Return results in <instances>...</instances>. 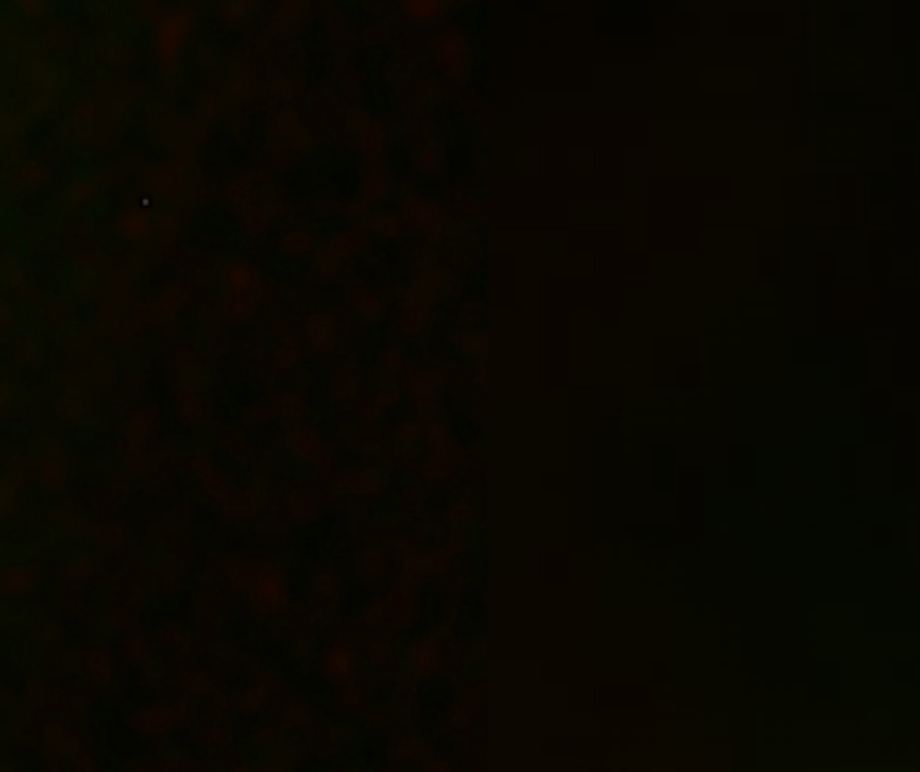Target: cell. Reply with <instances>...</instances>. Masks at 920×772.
Wrapping results in <instances>:
<instances>
[{
    "mask_svg": "<svg viewBox=\"0 0 920 772\" xmlns=\"http://www.w3.org/2000/svg\"><path fill=\"white\" fill-rule=\"evenodd\" d=\"M432 63L438 68L440 79L454 90L465 87L473 71V41L462 27L446 25L432 36Z\"/></svg>",
    "mask_w": 920,
    "mask_h": 772,
    "instance_id": "6da1fadb",
    "label": "cell"
},
{
    "mask_svg": "<svg viewBox=\"0 0 920 772\" xmlns=\"http://www.w3.org/2000/svg\"><path fill=\"white\" fill-rule=\"evenodd\" d=\"M405 219L429 241H443L454 230V216L438 200L429 198L427 192H413L405 198Z\"/></svg>",
    "mask_w": 920,
    "mask_h": 772,
    "instance_id": "7a4b0ae2",
    "label": "cell"
},
{
    "mask_svg": "<svg viewBox=\"0 0 920 772\" xmlns=\"http://www.w3.org/2000/svg\"><path fill=\"white\" fill-rule=\"evenodd\" d=\"M397 9L411 27H435L451 17L456 0H397Z\"/></svg>",
    "mask_w": 920,
    "mask_h": 772,
    "instance_id": "3957f363",
    "label": "cell"
},
{
    "mask_svg": "<svg viewBox=\"0 0 920 772\" xmlns=\"http://www.w3.org/2000/svg\"><path fill=\"white\" fill-rule=\"evenodd\" d=\"M440 389H443V373L435 368H421L411 378V397L416 403V416H435Z\"/></svg>",
    "mask_w": 920,
    "mask_h": 772,
    "instance_id": "277c9868",
    "label": "cell"
},
{
    "mask_svg": "<svg viewBox=\"0 0 920 772\" xmlns=\"http://www.w3.org/2000/svg\"><path fill=\"white\" fill-rule=\"evenodd\" d=\"M413 160V173L421 179H432V176H443L448 165V149L440 144L438 138H424L419 144L413 146L411 152Z\"/></svg>",
    "mask_w": 920,
    "mask_h": 772,
    "instance_id": "5b68a950",
    "label": "cell"
},
{
    "mask_svg": "<svg viewBox=\"0 0 920 772\" xmlns=\"http://www.w3.org/2000/svg\"><path fill=\"white\" fill-rule=\"evenodd\" d=\"M421 440L427 443V457H435L440 462H448V465L454 462L456 440L440 419L427 416V422H421Z\"/></svg>",
    "mask_w": 920,
    "mask_h": 772,
    "instance_id": "8992f818",
    "label": "cell"
},
{
    "mask_svg": "<svg viewBox=\"0 0 920 772\" xmlns=\"http://www.w3.org/2000/svg\"><path fill=\"white\" fill-rule=\"evenodd\" d=\"M408 656H411V667L416 678H432L440 670V662H443V648H440L438 638H432V635L424 638L421 635V638L413 640Z\"/></svg>",
    "mask_w": 920,
    "mask_h": 772,
    "instance_id": "52a82bcc",
    "label": "cell"
},
{
    "mask_svg": "<svg viewBox=\"0 0 920 772\" xmlns=\"http://www.w3.org/2000/svg\"><path fill=\"white\" fill-rule=\"evenodd\" d=\"M446 524L454 532H467L475 524V505L467 497H459L446 508Z\"/></svg>",
    "mask_w": 920,
    "mask_h": 772,
    "instance_id": "ba28073f",
    "label": "cell"
},
{
    "mask_svg": "<svg viewBox=\"0 0 920 772\" xmlns=\"http://www.w3.org/2000/svg\"><path fill=\"white\" fill-rule=\"evenodd\" d=\"M454 341L462 354H467V357H475V360H481L483 354L489 351V341H486V335L478 333V330H470V327L459 330V333L454 335Z\"/></svg>",
    "mask_w": 920,
    "mask_h": 772,
    "instance_id": "9c48e42d",
    "label": "cell"
},
{
    "mask_svg": "<svg viewBox=\"0 0 920 772\" xmlns=\"http://www.w3.org/2000/svg\"><path fill=\"white\" fill-rule=\"evenodd\" d=\"M440 87L435 79H419V84L413 87V108L416 111H427L438 103Z\"/></svg>",
    "mask_w": 920,
    "mask_h": 772,
    "instance_id": "30bf717a",
    "label": "cell"
},
{
    "mask_svg": "<svg viewBox=\"0 0 920 772\" xmlns=\"http://www.w3.org/2000/svg\"><path fill=\"white\" fill-rule=\"evenodd\" d=\"M397 440H400V446H405V451H416L421 443V422L419 416H413V419H402L397 424Z\"/></svg>",
    "mask_w": 920,
    "mask_h": 772,
    "instance_id": "8fae6325",
    "label": "cell"
},
{
    "mask_svg": "<svg viewBox=\"0 0 920 772\" xmlns=\"http://www.w3.org/2000/svg\"><path fill=\"white\" fill-rule=\"evenodd\" d=\"M473 719H475V708L473 705H467V702L456 705V708L448 713V721H451V727L454 729H467L470 724H473Z\"/></svg>",
    "mask_w": 920,
    "mask_h": 772,
    "instance_id": "7c38bea8",
    "label": "cell"
},
{
    "mask_svg": "<svg viewBox=\"0 0 920 772\" xmlns=\"http://www.w3.org/2000/svg\"><path fill=\"white\" fill-rule=\"evenodd\" d=\"M402 225H405V219L397 214H386L381 222H378V233L384 235V238H397L402 233Z\"/></svg>",
    "mask_w": 920,
    "mask_h": 772,
    "instance_id": "4fadbf2b",
    "label": "cell"
},
{
    "mask_svg": "<svg viewBox=\"0 0 920 772\" xmlns=\"http://www.w3.org/2000/svg\"><path fill=\"white\" fill-rule=\"evenodd\" d=\"M400 395H402L400 386H397V384H389V386H386V392H384V400H386V403H389V405H394V403H397V400H400Z\"/></svg>",
    "mask_w": 920,
    "mask_h": 772,
    "instance_id": "5bb4252c",
    "label": "cell"
},
{
    "mask_svg": "<svg viewBox=\"0 0 920 772\" xmlns=\"http://www.w3.org/2000/svg\"><path fill=\"white\" fill-rule=\"evenodd\" d=\"M429 770H451V762H443V759H438V762H432L429 764Z\"/></svg>",
    "mask_w": 920,
    "mask_h": 772,
    "instance_id": "9a60e30c",
    "label": "cell"
},
{
    "mask_svg": "<svg viewBox=\"0 0 920 772\" xmlns=\"http://www.w3.org/2000/svg\"><path fill=\"white\" fill-rule=\"evenodd\" d=\"M462 3H478V0H462Z\"/></svg>",
    "mask_w": 920,
    "mask_h": 772,
    "instance_id": "2e32d148",
    "label": "cell"
}]
</instances>
